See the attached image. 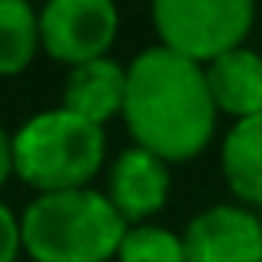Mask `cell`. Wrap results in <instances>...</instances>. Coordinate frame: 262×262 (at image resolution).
Here are the masks:
<instances>
[{
    "label": "cell",
    "instance_id": "1",
    "mask_svg": "<svg viewBox=\"0 0 262 262\" xmlns=\"http://www.w3.org/2000/svg\"><path fill=\"white\" fill-rule=\"evenodd\" d=\"M133 146L173 163H189L212 143L216 103L206 86V70L169 53L166 47H146L126 67L123 100Z\"/></svg>",
    "mask_w": 262,
    "mask_h": 262
},
{
    "label": "cell",
    "instance_id": "2",
    "mask_svg": "<svg viewBox=\"0 0 262 262\" xmlns=\"http://www.w3.org/2000/svg\"><path fill=\"white\" fill-rule=\"evenodd\" d=\"M126 229L106 192L93 186L37 196L20 216L24 252L33 262H110Z\"/></svg>",
    "mask_w": 262,
    "mask_h": 262
},
{
    "label": "cell",
    "instance_id": "3",
    "mask_svg": "<svg viewBox=\"0 0 262 262\" xmlns=\"http://www.w3.org/2000/svg\"><path fill=\"white\" fill-rule=\"evenodd\" d=\"M13 173L27 186L47 192L86 189L106 160V133L70 110H43L10 136Z\"/></svg>",
    "mask_w": 262,
    "mask_h": 262
},
{
    "label": "cell",
    "instance_id": "4",
    "mask_svg": "<svg viewBox=\"0 0 262 262\" xmlns=\"http://www.w3.org/2000/svg\"><path fill=\"white\" fill-rule=\"evenodd\" d=\"M252 24H256L252 0H156L153 4V27L160 33V47L203 70L219 57L246 47Z\"/></svg>",
    "mask_w": 262,
    "mask_h": 262
},
{
    "label": "cell",
    "instance_id": "5",
    "mask_svg": "<svg viewBox=\"0 0 262 262\" xmlns=\"http://www.w3.org/2000/svg\"><path fill=\"white\" fill-rule=\"evenodd\" d=\"M116 33L120 13L110 0H50L40 10V50L70 70L103 60Z\"/></svg>",
    "mask_w": 262,
    "mask_h": 262
},
{
    "label": "cell",
    "instance_id": "6",
    "mask_svg": "<svg viewBox=\"0 0 262 262\" xmlns=\"http://www.w3.org/2000/svg\"><path fill=\"white\" fill-rule=\"evenodd\" d=\"M186 262H262V219L239 203H216L189 219Z\"/></svg>",
    "mask_w": 262,
    "mask_h": 262
},
{
    "label": "cell",
    "instance_id": "7",
    "mask_svg": "<svg viewBox=\"0 0 262 262\" xmlns=\"http://www.w3.org/2000/svg\"><path fill=\"white\" fill-rule=\"evenodd\" d=\"M169 189H173L169 163L140 146L123 149L106 173V199L126 226L153 223L156 212L166 209Z\"/></svg>",
    "mask_w": 262,
    "mask_h": 262
},
{
    "label": "cell",
    "instance_id": "8",
    "mask_svg": "<svg viewBox=\"0 0 262 262\" xmlns=\"http://www.w3.org/2000/svg\"><path fill=\"white\" fill-rule=\"evenodd\" d=\"M123 100H126V67L103 57V60H93V63L73 67L67 73L60 106L70 110L80 120L103 126L106 120L123 113Z\"/></svg>",
    "mask_w": 262,
    "mask_h": 262
},
{
    "label": "cell",
    "instance_id": "9",
    "mask_svg": "<svg viewBox=\"0 0 262 262\" xmlns=\"http://www.w3.org/2000/svg\"><path fill=\"white\" fill-rule=\"evenodd\" d=\"M206 86L216 110L236 123L262 116V53L252 47H239L219 57L206 67Z\"/></svg>",
    "mask_w": 262,
    "mask_h": 262
},
{
    "label": "cell",
    "instance_id": "10",
    "mask_svg": "<svg viewBox=\"0 0 262 262\" xmlns=\"http://www.w3.org/2000/svg\"><path fill=\"white\" fill-rule=\"evenodd\" d=\"M219 169L229 192L246 209H262V116L232 123L223 136Z\"/></svg>",
    "mask_w": 262,
    "mask_h": 262
},
{
    "label": "cell",
    "instance_id": "11",
    "mask_svg": "<svg viewBox=\"0 0 262 262\" xmlns=\"http://www.w3.org/2000/svg\"><path fill=\"white\" fill-rule=\"evenodd\" d=\"M40 50V13L27 0H0V77H17Z\"/></svg>",
    "mask_w": 262,
    "mask_h": 262
},
{
    "label": "cell",
    "instance_id": "12",
    "mask_svg": "<svg viewBox=\"0 0 262 262\" xmlns=\"http://www.w3.org/2000/svg\"><path fill=\"white\" fill-rule=\"evenodd\" d=\"M116 262H186L183 236L156 223L129 226L116 249Z\"/></svg>",
    "mask_w": 262,
    "mask_h": 262
},
{
    "label": "cell",
    "instance_id": "13",
    "mask_svg": "<svg viewBox=\"0 0 262 262\" xmlns=\"http://www.w3.org/2000/svg\"><path fill=\"white\" fill-rule=\"evenodd\" d=\"M24 239H20V219L7 203H0V262H17Z\"/></svg>",
    "mask_w": 262,
    "mask_h": 262
},
{
    "label": "cell",
    "instance_id": "14",
    "mask_svg": "<svg viewBox=\"0 0 262 262\" xmlns=\"http://www.w3.org/2000/svg\"><path fill=\"white\" fill-rule=\"evenodd\" d=\"M10 176H13V149H10V136H7L4 126H0V186H4Z\"/></svg>",
    "mask_w": 262,
    "mask_h": 262
}]
</instances>
